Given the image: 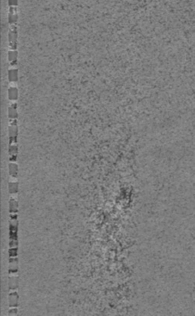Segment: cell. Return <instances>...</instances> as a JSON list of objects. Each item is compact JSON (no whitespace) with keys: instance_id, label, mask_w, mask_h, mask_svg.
Segmentation results:
<instances>
[{"instance_id":"obj_13","label":"cell","mask_w":195,"mask_h":316,"mask_svg":"<svg viewBox=\"0 0 195 316\" xmlns=\"http://www.w3.org/2000/svg\"><path fill=\"white\" fill-rule=\"evenodd\" d=\"M10 213L18 212V201L14 197H11L10 200Z\"/></svg>"},{"instance_id":"obj_3","label":"cell","mask_w":195,"mask_h":316,"mask_svg":"<svg viewBox=\"0 0 195 316\" xmlns=\"http://www.w3.org/2000/svg\"><path fill=\"white\" fill-rule=\"evenodd\" d=\"M18 300H19V296H18L17 291L11 290V292L8 294V306H10V308H17Z\"/></svg>"},{"instance_id":"obj_17","label":"cell","mask_w":195,"mask_h":316,"mask_svg":"<svg viewBox=\"0 0 195 316\" xmlns=\"http://www.w3.org/2000/svg\"><path fill=\"white\" fill-rule=\"evenodd\" d=\"M17 312H18V311H17V309L16 308H11L10 310V312H8V313H10V315H14V314H17Z\"/></svg>"},{"instance_id":"obj_6","label":"cell","mask_w":195,"mask_h":316,"mask_svg":"<svg viewBox=\"0 0 195 316\" xmlns=\"http://www.w3.org/2000/svg\"><path fill=\"white\" fill-rule=\"evenodd\" d=\"M7 116L8 118L11 120H16L18 117V112H17V104L13 103L11 104L7 109Z\"/></svg>"},{"instance_id":"obj_7","label":"cell","mask_w":195,"mask_h":316,"mask_svg":"<svg viewBox=\"0 0 195 316\" xmlns=\"http://www.w3.org/2000/svg\"><path fill=\"white\" fill-rule=\"evenodd\" d=\"M17 151H18V148L15 144H10V147H8V155H10V161L15 162L17 159Z\"/></svg>"},{"instance_id":"obj_14","label":"cell","mask_w":195,"mask_h":316,"mask_svg":"<svg viewBox=\"0 0 195 316\" xmlns=\"http://www.w3.org/2000/svg\"><path fill=\"white\" fill-rule=\"evenodd\" d=\"M8 192L10 195H16L18 192V183L17 182H10L8 183Z\"/></svg>"},{"instance_id":"obj_10","label":"cell","mask_w":195,"mask_h":316,"mask_svg":"<svg viewBox=\"0 0 195 316\" xmlns=\"http://www.w3.org/2000/svg\"><path fill=\"white\" fill-rule=\"evenodd\" d=\"M18 95H19V92H18L17 87H10L7 90V97L10 100H17L18 98Z\"/></svg>"},{"instance_id":"obj_4","label":"cell","mask_w":195,"mask_h":316,"mask_svg":"<svg viewBox=\"0 0 195 316\" xmlns=\"http://www.w3.org/2000/svg\"><path fill=\"white\" fill-rule=\"evenodd\" d=\"M18 272V259L17 257H10L8 260V273L16 274Z\"/></svg>"},{"instance_id":"obj_11","label":"cell","mask_w":195,"mask_h":316,"mask_svg":"<svg viewBox=\"0 0 195 316\" xmlns=\"http://www.w3.org/2000/svg\"><path fill=\"white\" fill-rule=\"evenodd\" d=\"M8 173H10V176L12 178H17L18 175V165L13 161H10V163L8 164Z\"/></svg>"},{"instance_id":"obj_8","label":"cell","mask_w":195,"mask_h":316,"mask_svg":"<svg viewBox=\"0 0 195 316\" xmlns=\"http://www.w3.org/2000/svg\"><path fill=\"white\" fill-rule=\"evenodd\" d=\"M18 285H19V278L18 276H10L8 277V288L10 290H16L18 288Z\"/></svg>"},{"instance_id":"obj_2","label":"cell","mask_w":195,"mask_h":316,"mask_svg":"<svg viewBox=\"0 0 195 316\" xmlns=\"http://www.w3.org/2000/svg\"><path fill=\"white\" fill-rule=\"evenodd\" d=\"M17 135H18V126L17 121L13 120L10 126H8V137H10V144H15L17 142Z\"/></svg>"},{"instance_id":"obj_5","label":"cell","mask_w":195,"mask_h":316,"mask_svg":"<svg viewBox=\"0 0 195 316\" xmlns=\"http://www.w3.org/2000/svg\"><path fill=\"white\" fill-rule=\"evenodd\" d=\"M8 23L13 25L17 22L18 21V11H17V7H10V11H8Z\"/></svg>"},{"instance_id":"obj_1","label":"cell","mask_w":195,"mask_h":316,"mask_svg":"<svg viewBox=\"0 0 195 316\" xmlns=\"http://www.w3.org/2000/svg\"><path fill=\"white\" fill-rule=\"evenodd\" d=\"M17 38H18V31L17 26L15 24L11 25L10 32H8V44L12 49L17 48Z\"/></svg>"},{"instance_id":"obj_9","label":"cell","mask_w":195,"mask_h":316,"mask_svg":"<svg viewBox=\"0 0 195 316\" xmlns=\"http://www.w3.org/2000/svg\"><path fill=\"white\" fill-rule=\"evenodd\" d=\"M17 58H18V52L16 49H11L7 53V59L10 61L11 65H15L17 63Z\"/></svg>"},{"instance_id":"obj_16","label":"cell","mask_w":195,"mask_h":316,"mask_svg":"<svg viewBox=\"0 0 195 316\" xmlns=\"http://www.w3.org/2000/svg\"><path fill=\"white\" fill-rule=\"evenodd\" d=\"M8 5H10V7H17L18 0H8Z\"/></svg>"},{"instance_id":"obj_12","label":"cell","mask_w":195,"mask_h":316,"mask_svg":"<svg viewBox=\"0 0 195 316\" xmlns=\"http://www.w3.org/2000/svg\"><path fill=\"white\" fill-rule=\"evenodd\" d=\"M18 70L17 69H10L7 73V78L10 82L16 83L18 81Z\"/></svg>"},{"instance_id":"obj_15","label":"cell","mask_w":195,"mask_h":316,"mask_svg":"<svg viewBox=\"0 0 195 316\" xmlns=\"http://www.w3.org/2000/svg\"><path fill=\"white\" fill-rule=\"evenodd\" d=\"M10 257H17V248H11L10 249Z\"/></svg>"}]
</instances>
